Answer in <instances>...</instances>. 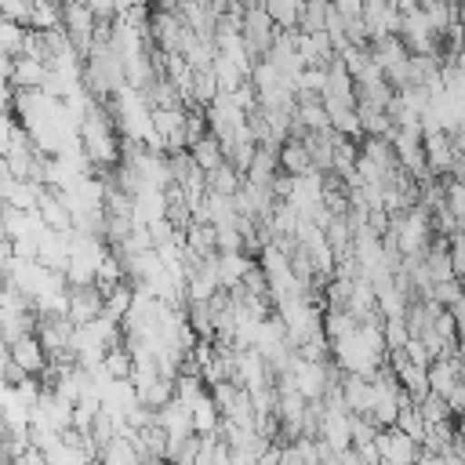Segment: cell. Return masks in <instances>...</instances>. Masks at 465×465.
<instances>
[{"mask_svg": "<svg viewBox=\"0 0 465 465\" xmlns=\"http://www.w3.org/2000/svg\"><path fill=\"white\" fill-rule=\"evenodd\" d=\"M189 153H193V160L200 163L203 174H211V171H218V167L225 163V149H222V142H218L214 134H207L203 142H196Z\"/></svg>", "mask_w": 465, "mask_h": 465, "instance_id": "9c48e42d", "label": "cell"}, {"mask_svg": "<svg viewBox=\"0 0 465 465\" xmlns=\"http://www.w3.org/2000/svg\"><path fill=\"white\" fill-rule=\"evenodd\" d=\"M302 7H305V0H265L269 18H272L276 29H283V33H294V29L302 25Z\"/></svg>", "mask_w": 465, "mask_h": 465, "instance_id": "ba28073f", "label": "cell"}, {"mask_svg": "<svg viewBox=\"0 0 465 465\" xmlns=\"http://www.w3.org/2000/svg\"><path fill=\"white\" fill-rule=\"evenodd\" d=\"M331 4H334V7H338V11L345 15V18H360V15H363V4H367V0H331Z\"/></svg>", "mask_w": 465, "mask_h": 465, "instance_id": "2e32d148", "label": "cell"}, {"mask_svg": "<svg viewBox=\"0 0 465 465\" xmlns=\"http://www.w3.org/2000/svg\"><path fill=\"white\" fill-rule=\"evenodd\" d=\"M254 265H258V262H254L251 254H243V251L218 254V276H222V287H225V291L240 287V283H243V276H247Z\"/></svg>", "mask_w": 465, "mask_h": 465, "instance_id": "52a82bcc", "label": "cell"}, {"mask_svg": "<svg viewBox=\"0 0 465 465\" xmlns=\"http://www.w3.org/2000/svg\"><path fill=\"white\" fill-rule=\"evenodd\" d=\"M280 171H283V174H294V178L316 171L312 153H309V145H305L302 138H287V142L280 145Z\"/></svg>", "mask_w": 465, "mask_h": 465, "instance_id": "8992f818", "label": "cell"}, {"mask_svg": "<svg viewBox=\"0 0 465 465\" xmlns=\"http://www.w3.org/2000/svg\"><path fill=\"white\" fill-rule=\"evenodd\" d=\"M378 454H381V465H418L425 447L414 436H407L403 429L389 425L378 432Z\"/></svg>", "mask_w": 465, "mask_h": 465, "instance_id": "6da1fadb", "label": "cell"}, {"mask_svg": "<svg viewBox=\"0 0 465 465\" xmlns=\"http://www.w3.org/2000/svg\"><path fill=\"white\" fill-rule=\"evenodd\" d=\"M458 145L447 131H432L425 134V160H429V171L432 174H454L458 171Z\"/></svg>", "mask_w": 465, "mask_h": 465, "instance_id": "277c9868", "label": "cell"}, {"mask_svg": "<svg viewBox=\"0 0 465 465\" xmlns=\"http://www.w3.org/2000/svg\"><path fill=\"white\" fill-rule=\"evenodd\" d=\"M407 341H411L407 320H385V345H389V352H392V349H403Z\"/></svg>", "mask_w": 465, "mask_h": 465, "instance_id": "5bb4252c", "label": "cell"}, {"mask_svg": "<svg viewBox=\"0 0 465 465\" xmlns=\"http://www.w3.org/2000/svg\"><path fill=\"white\" fill-rule=\"evenodd\" d=\"M102 312H105V294H102L94 283H91V287H69V309H65V316H69L76 327L94 323Z\"/></svg>", "mask_w": 465, "mask_h": 465, "instance_id": "3957f363", "label": "cell"}, {"mask_svg": "<svg viewBox=\"0 0 465 465\" xmlns=\"http://www.w3.org/2000/svg\"><path fill=\"white\" fill-rule=\"evenodd\" d=\"M0 7H4V18L29 25V22H33V7H36V0H0Z\"/></svg>", "mask_w": 465, "mask_h": 465, "instance_id": "4fadbf2b", "label": "cell"}, {"mask_svg": "<svg viewBox=\"0 0 465 465\" xmlns=\"http://www.w3.org/2000/svg\"><path fill=\"white\" fill-rule=\"evenodd\" d=\"M418 4H421V7H429V4H436V0H418Z\"/></svg>", "mask_w": 465, "mask_h": 465, "instance_id": "e0dca14e", "label": "cell"}, {"mask_svg": "<svg viewBox=\"0 0 465 465\" xmlns=\"http://www.w3.org/2000/svg\"><path fill=\"white\" fill-rule=\"evenodd\" d=\"M7 356H11L29 378H44V374L51 371V352L44 349V341L36 338V331H33V334H22L18 341H11V345H7Z\"/></svg>", "mask_w": 465, "mask_h": 465, "instance_id": "7a4b0ae2", "label": "cell"}, {"mask_svg": "<svg viewBox=\"0 0 465 465\" xmlns=\"http://www.w3.org/2000/svg\"><path fill=\"white\" fill-rule=\"evenodd\" d=\"M87 7H91L94 18H102V22H113V18H116V0H87Z\"/></svg>", "mask_w": 465, "mask_h": 465, "instance_id": "9a60e30c", "label": "cell"}, {"mask_svg": "<svg viewBox=\"0 0 465 465\" xmlns=\"http://www.w3.org/2000/svg\"><path fill=\"white\" fill-rule=\"evenodd\" d=\"M418 407H421V418H425V425L429 429H436V425H447L454 414H450V403L443 400V396H436V392H429L425 400H418Z\"/></svg>", "mask_w": 465, "mask_h": 465, "instance_id": "7c38bea8", "label": "cell"}, {"mask_svg": "<svg viewBox=\"0 0 465 465\" xmlns=\"http://www.w3.org/2000/svg\"><path fill=\"white\" fill-rule=\"evenodd\" d=\"M84 465H102V461H84Z\"/></svg>", "mask_w": 465, "mask_h": 465, "instance_id": "ac0fdd59", "label": "cell"}, {"mask_svg": "<svg viewBox=\"0 0 465 465\" xmlns=\"http://www.w3.org/2000/svg\"><path fill=\"white\" fill-rule=\"evenodd\" d=\"M0 40H4V54H11V58H22V51H25V40H29V25L4 18V25H0Z\"/></svg>", "mask_w": 465, "mask_h": 465, "instance_id": "8fae6325", "label": "cell"}, {"mask_svg": "<svg viewBox=\"0 0 465 465\" xmlns=\"http://www.w3.org/2000/svg\"><path fill=\"white\" fill-rule=\"evenodd\" d=\"M331 0H305L302 7V33H327V18H331Z\"/></svg>", "mask_w": 465, "mask_h": 465, "instance_id": "30bf717a", "label": "cell"}, {"mask_svg": "<svg viewBox=\"0 0 465 465\" xmlns=\"http://www.w3.org/2000/svg\"><path fill=\"white\" fill-rule=\"evenodd\" d=\"M156 425L171 436V440H185L196 436V421H193V407L185 400H171L163 411H156Z\"/></svg>", "mask_w": 465, "mask_h": 465, "instance_id": "5b68a950", "label": "cell"}]
</instances>
